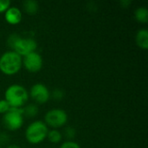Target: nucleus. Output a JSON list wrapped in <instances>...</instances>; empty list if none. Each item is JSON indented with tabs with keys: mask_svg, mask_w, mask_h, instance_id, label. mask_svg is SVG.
Here are the masks:
<instances>
[{
	"mask_svg": "<svg viewBox=\"0 0 148 148\" xmlns=\"http://www.w3.org/2000/svg\"><path fill=\"white\" fill-rule=\"evenodd\" d=\"M29 92L22 85L14 83L10 85L4 92V100L10 108H21L25 106L29 100Z\"/></svg>",
	"mask_w": 148,
	"mask_h": 148,
	"instance_id": "nucleus-1",
	"label": "nucleus"
},
{
	"mask_svg": "<svg viewBox=\"0 0 148 148\" xmlns=\"http://www.w3.org/2000/svg\"><path fill=\"white\" fill-rule=\"evenodd\" d=\"M23 66V57L10 49L0 56V71L7 75H12L20 71Z\"/></svg>",
	"mask_w": 148,
	"mask_h": 148,
	"instance_id": "nucleus-2",
	"label": "nucleus"
},
{
	"mask_svg": "<svg viewBox=\"0 0 148 148\" xmlns=\"http://www.w3.org/2000/svg\"><path fill=\"white\" fill-rule=\"evenodd\" d=\"M48 132L49 128L44 121H34L25 129V139L30 144H40L47 138Z\"/></svg>",
	"mask_w": 148,
	"mask_h": 148,
	"instance_id": "nucleus-3",
	"label": "nucleus"
},
{
	"mask_svg": "<svg viewBox=\"0 0 148 148\" xmlns=\"http://www.w3.org/2000/svg\"><path fill=\"white\" fill-rule=\"evenodd\" d=\"M23 108H10V109L3 116V123L5 128L10 131H16L20 129L23 125Z\"/></svg>",
	"mask_w": 148,
	"mask_h": 148,
	"instance_id": "nucleus-4",
	"label": "nucleus"
},
{
	"mask_svg": "<svg viewBox=\"0 0 148 148\" xmlns=\"http://www.w3.org/2000/svg\"><path fill=\"white\" fill-rule=\"evenodd\" d=\"M68 114L64 109L52 108L45 114L44 123L53 129H56L63 127L68 122Z\"/></svg>",
	"mask_w": 148,
	"mask_h": 148,
	"instance_id": "nucleus-5",
	"label": "nucleus"
},
{
	"mask_svg": "<svg viewBox=\"0 0 148 148\" xmlns=\"http://www.w3.org/2000/svg\"><path fill=\"white\" fill-rule=\"evenodd\" d=\"M37 42L32 37H22L20 36L16 42L15 43L12 50L16 52L22 57L24 56L32 53L36 50Z\"/></svg>",
	"mask_w": 148,
	"mask_h": 148,
	"instance_id": "nucleus-6",
	"label": "nucleus"
},
{
	"mask_svg": "<svg viewBox=\"0 0 148 148\" xmlns=\"http://www.w3.org/2000/svg\"><path fill=\"white\" fill-rule=\"evenodd\" d=\"M29 95L36 103L44 104L50 98V91L43 83L37 82L31 86Z\"/></svg>",
	"mask_w": 148,
	"mask_h": 148,
	"instance_id": "nucleus-7",
	"label": "nucleus"
},
{
	"mask_svg": "<svg viewBox=\"0 0 148 148\" xmlns=\"http://www.w3.org/2000/svg\"><path fill=\"white\" fill-rule=\"evenodd\" d=\"M23 65L27 71L30 73H36L42 69L43 66V60L38 52L34 51L23 56Z\"/></svg>",
	"mask_w": 148,
	"mask_h": 148,
	"instance_id": "nucleus-8",
	"label": "nucleus"
},
{
	"mask_svg": "<svg viewBox=\"0 0 148 148\" xmlns=\"http://www.w3.org/2000/svg\"><path fill=\"white\" fill-rule=\"evenodd\" d=\"M22 18H23V13L18 7L10 6L4 12L5 21L11 25L18 24L22 21Z\"/></svg>",
	"mask_w": 148,
	"mask_h": 148,
	"instance_id": "nucleus-9",
	"label": "nucleus"
},
{
	"mask_svg": "<svg viewBox=\"0 0 148 148\" xmlns=\"http://www.w3.org/2000/svg\"><path fill=\"white\" fill-rule=\"evenodd\" d=\"M136 44L142 49H148V30L147 29H140L135 35Z\"/></svg>",
	"mask_w": 148,
	"mask_h": 148,
	"instance_id": "nucleus-10",
	"label": "nucleus"
},
{
	"mask_svg": "<svg viewBox=\"0 0 148 148\" xmlns=\"http://www.w3.org/2000/svg\"><path fill=\"white\" fill-rule=\"evenodd\" d=\"M23 9L29 15H35L39 10V3L36 0H25L23 3Z\"/></svg>",
	"mask_w": 148,
	"mask_h": 148,
	"instance_id": "nucleus-11",
	"label": "nucleus"
},
{
	"mask_svg": "<svg viewBox=\"0 0 148 148\" xmlns=\"http://www.w3.org/2000/svg\"><path fill=\"white\" fill-rule=\"evenodd\" d=\"M134 16L138 22L142 23H147L148 22L147 8L144 6L138 7L134 11Z\"/></svg>",
	"mask_w": 148,
	"mask_h": 148,
	"instance_id": "nucleus-12",
	"label": "nucleus"
},
{
	"mask_svg": "<svg viewBox=\"0 0 148 148\" xmlns=\"http://www.w3.org/2000/svg\"><path fill=\"white\" fill-rule=\"evenodd\" d=\"M38 110L39 109L36 104H34V103L27 104L23 108V116L28 117V118H34L37 115Z\"/></svg>",
	"mask_w": 148,
	"mask_h": 148,
	"instance_id": "nucleus-13",
	"label": "nucleus"
},
{
	"mask_svg": "<svg viewBox=\"0 0 148 148\" xmlns=\"http://www.w3.org/2000/svg\"><path fill=\"white\" fill-rule=\"evenodd\" d=\"M46 139L51 143L57 144L62 140V134L57 129H51V130H49Z\"/></svg>",
	"mask_w": 148,
	"mask_h": 148,
	"instance_id": "nucleus-14",
	"label": "nucleus"
},
{
	"mask_svg": "<svg viewBox=\"0 0 148 148\" xmlns=\"http://www.w3.org/2000/svg\"><path fill=\"white\" fill-rule=\"evenodd\" d=\"M76 135V131L72 127H67L64 130V136L68 139V140H72Z\"/></svg>",
	"mask_w": 148,
	"mask_h": 148,
	"instance_id": "nucleus-15",
	"label": "nucleus"
},
{
	"mask_svg": "<svg viewBox=\"0 0 148 148\" xmlns=\"http://www.w3.org/2000/svg\"><path fill=\"white\" fill-rule=\"evenodd\" d=\"M19 37H20V36L17 33H12V34H10L8 36V38H7V44H8V46L10 48L13 49L15 43L16 42V41L18 40Z\"/></svg>",
	"mask_w": 148,
	"mask_h": 148,
	"instance_id": "nucleus-16",
	"label": "nucleus"
},
{
	"mask_svg": "<svg viewBox=\"0 0 148 148\" xmlns=\"http://www.w3.org/2000/svg\"><path fill=\"white\" fill-rule=\"evenodd\" d=\"M52 98L56 101H61L64 97V91L61 88H55L50 94Z\"/></svg>",
	"mask_w": 148,
	"mask_h": 148,
	"instance_id": "nucleus-17",
	"label": "nucleus"
},
{
	"mask_svg": "<svg viewBox=\"0 0 148 148\" xmlns=\"http://www.w3.org/2000/svg\"><path fill=\"white\" fill-rule=\"evenodd\" d=\"M59 148H81V146L74 140H65Z\"/></svg>",
	"mask_w": 148,
	"mask_h": 148,
	"instance_id": "nucleus-18",
	"label": "nucleus"
},
{
	"mask_svg": "<svg viewBox=\"0 0 148 148\" xmlns=\"http://www.w3.org/2000/svg\"><path fill=\"white\" fill-rule=\"evenodd\" d=\"M10 109V106L9 105V103L4 99L3 100H0V114H4Z\"/></svg>",
	"mask_w": 148,
	"mask_h": 148,
	"instance_id": "nucleus-19",
	"label": "nucleus"
},
{
	"mask_svg": "<svg viewBox=\"0 0 148 148\" xmlns=\"http://www.w3.org/2000/svg\"><path fill=\"white\" fill-rule=\"evenodd\" d=\"M10 0H0V13L5 12V10L10 6Z\"/></svg>",
	"mask_w": 148,
	"mask_h": 148,
	"instance_id": "nucleus-20",
	"label": "nucleus"
},
{
	"mask_svg": "<svg viewBox=\"0 0 148 148\" xmlns=\"http://www.w3.org/2000/svg\"><path fill=\"white\" fill-rule=\"evenodd\" d=\"M10 137L6 133H1L0 134V146L5 145L9 142Z\"/></svg>",
	"mask_w": 148,
	"mask_h": 148,
	"instance_id": "nucleus-21",
	"label": "nucleus"
},
{
	"mask_svg": "<svg viewBox=\"0 0 148 148\" xmlns=\"http://www.w3.org/2000/svg\"><path fill=\"white\" fill-rule=\"evenodd\" d=\"M131 0H121V4L124 7V8H127L128 7L130 4H131Z\"/></svg>",
	"mask_w": 148,
	"mask_h": 148,
	"instance_id": "nucleus-22",
	"label": "nucleus"
},
{
	"mask_svg": "<svg viewBox=\"0 0 148 148\" xmlns=\"http://www.w3.org/2000/svg\"><path fill=\"white\" fill-rule=\"evenodd\" d=\"M6 148H21L19 146L16 145V144H10V145H8Z\"/></svg>",
	"mask_w": 148,
	"mask_h": 148,
	"instance_id": "nucleus-23",
	"label": "nucleus"
},
{
	"mask_svg": "<svg viewBox=\"0 0 148 148\" xmlns=\"http://www.w3.org/2000/svg\"><path fill=\"white\" fill-rule=\"evenodd\" d=\"M0 148H3V147H2V146H0Z\"/></svg>",
	"mask_w": 148,
	"mask_h": 148,
	"instance_id": "nucleus-24",
	"label": "nucleus"
}]
</instances>
